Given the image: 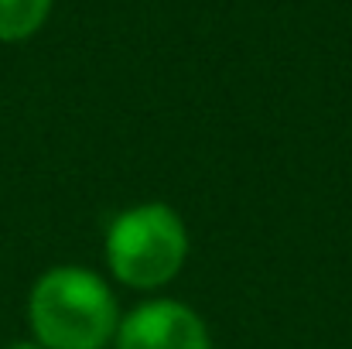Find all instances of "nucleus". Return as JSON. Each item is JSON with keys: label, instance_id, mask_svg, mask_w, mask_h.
Listing matches in <instances>:
<instances>
[{"label": "nucleus", "instance_id": "f257e3e1", "mask_svg": "<svg viewBox=\"0 0 352 349\" xmlns=\"http://www.w3.org/2000/svg\"><path fill=\"white\" fill-rule=\"evenodd\" d=\"M28 322L41 349H103L120 326L110 284L76 264L48 267L28 295Z\"/></svg>", "mask_w": 352, "mask_h": 349}, {"label": "nucleus", "instance_id": "f03ea898", "mask_svg": "<svg viewBox=\"0 0 352 349\" xmlns=\"http://www.w3.org/2000/svg\"><path fill=\"white\" fill-rule=\"evenodd\" d=\"M107 267L120 284L137 291L164 288L188 260V230L175 206L140 202L117 213L103 236Z\"/></svg>", "mask_w": 352, "mask_h": 349}, {"label": "nucleus", "instance_id": "7ed1b4c3", "mask_svg": "<svg viewBox=\"0 0 352 349\" xmlns=\"http://www.w3.org/2000/svg\"><path fill=\"white\" fill-rule=\"evenodd\" d=\"M113 339L117 349H212L202 315L171 298L137 305L120 319Z\"/></svg>", "mask_w": 352, "mask_h": 349}, {"label": "nucleus", "instance_id": "20e7f679", "mask_svg": "<svg viewBox=\"0 0 352 349\" xmlns=\"http://www.w3.org/2000/svg\"><path fill=\"white\" fill-rule=\"evenodd\" d=\"M52 10V0H0V41L31 38Z\"/></svg>", "mask_w": 352, "mask_h": 349}, {"label": "nucleus", "instance_id": "39448f33", "mask_svg": "<svg viewBox=\"0 0 352 349\" xmlns=\"http://www.w3.org/2000/svg\"><path fill=\"white\" fill-rule=\"evenodd\" d=\"M7 349H41V346H38V343H10Z\"/></svg>", "mask_w": 352, "mask_h": 349}]
</instances>
